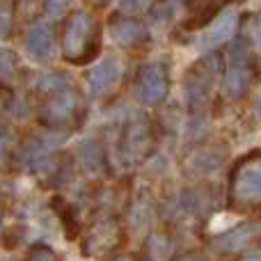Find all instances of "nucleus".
<instances>
[{
	"instance_id": "nucleus-1",
	"label": "nucleus",
	"mask_w": 261,
	"mask_h": 261,
	"mask_svg": "<svg viewBox=\"0 0 261 261\" xmlns=\"http://www.w3.org/2000/svg\"><path fill=\"white\" fill-rule=\"evenodd\" d=\"M39 103V122L50 130H71L81 124L85 115L81 92L64 73H48L37 83Z\"/></svg>"
},
{
	"instance_id": "nucleus-2",
	"label": "nucleus",
	"mask_w": 261,
	"mask_h": 261,
	"mask_svg": "<svg viewBox=\"0 0 261 261\" xmlns=\"http://www.w3.org/2000/svg\"><path fill=\"white\" fill-rule=\"evenodd\" d=\"M227 206L234 213L261 211V149L234 163L227 184Z\"/></svg>"
},
{
	"instance_id": "nucleus-3",
	"label": "nucleus",
	"mask_w": 261,
	"mask_h": 261,
	"mask_svg": "<svg viewBox=\"0 0 261 261\" xmlns=\"http://www.w3.org/2000/svg\"><path fill=\"white\" fill-rule=\"evenodd\" d=\"M101 46V28L87 9H73L64 21L62 55L69 64H87Z\"/></svg>"
},
{
	"instance_id": "nucleus-4",
	"label": "nucleus",
	"mask_w": 261,
	"mask_h": 261,
	"mask_svg": "<svg viewBox=\"0 0 261 261\" xmlns=\"http://www.w3.org/2000/svg\"><path fill=\"white\" fill-rule=\"evenodd\" d=\"M218 73H220V58L218 55H206L188 69L184 81V92L193 113L206 108V101L211 96L213 85H216Z\"/></svg>"
},
{
	"instance_id": "nucleus-5",
	"label": "nucleus",
	"mask_w": 261,
	"mask_h": 261,
	"mask_svg": "<svg viewBox=\"0 0 261 261\" xmlns=\"http://www.w3.org/2000/svg\"><path fill=\"white\" fill-rule=\"evenodd\" d=\"M156 144L153 124L144 113H135L128 117L126 126L122 130V151L128 163H140L151 153Z\"/></svg>"
},
{
	"instance_id": "nucleus-6",
	"label": "nucleus",
	"mask_w": 261,
	"mask_h": 261,
	"mask_svg": "<svg viewBox=\"0 0 261 261\" xmlns=\"http://www.w3.org/2000/svg\"><path fill=\"white\" fill-rule=\"evenodd\" d=\"M250 85H252V62H250V53L243 48L241 41L231 46L229 62L225 69V78H222V92L229 101H239L248 94Z\"/></svg>"
},
{
	"instance_id": "nucleus-7",
	"label": "nucleus",
	"mask_w": 261,
	"mask_h": 261,
	"mask_svg": "<svg viewBox=\"0 0 261 261\" xmlns=\"http://www.w3.org/2000/svg\"><path fill=\"white\" fill-rule=\"evenodd\" d=\"M122 236H124V231L117 218H101L99 222H94L85 231V236L81 241V252L85 257H103V254H110L119 248Z\"/></svg>"
},
{
	"instance_id": "nucleus-8",
	"label": "nucleus",
	"mask_w": 261,
	"mask_h": 261,
	"mask_svg": "<svg viewBox=\"0 0 261 261\" xmlns=\"http://www.w3.org/2000/svg\"><path fill=\"white\" fill-rule=\"evenodd\" d=\"M135 90L138 96L149 106H158L165 101L170 92V71L163 62H147L140 67L135 76Z\"/></svg>"
},
{
	"instance_id": "nucleus-9",
	"label": "nucleus",
	"mask_w": 261,
	"mask_h": 261,
	"mask_svg": "<svg viewBox=\"0 0 261 261\" xmlns=\"http://www.w3.org/2000/svg\"><path fill=\"white\" fill-rule=\"evenodd\" d=\"M259 243H261V218L241 222V225L222 231V234H218L216 239L211 241V245L220 254L248 252V250H252L254 245H259Z\"/></svg>"
},
{
	"instance_id": "nucleus-10",
	"label": "nucleus",
	"mask_w": 261,
	"mask_h": 261,
	"mask_svg": "<svg viewBox=\"0 0 261 261\" xmlns=\"http://www.w3.org/2000/svg\"><path fill=\"white\" fill-rule=\"evenodd\" d=\"M110 37H113L115 44L124 46V48H133L147 41L149 32L144 28L142 21L133 16H115L110 21Z\"/></svg>"
},
{
	"instance_id": "nucleus-11",
	"label": "nucleus",
	"mask_w": 261,
	"mask_h": 261,
	"mask_svg": "<svg viewBox=\"0 0 261 261\" xmlns=\"http://www.w3.org/2000/svg\"><path fill=\"white\" fill-rule=\"evenodd\" d=\"M119 76H122V71H119L117 60L115 58L101 60V62L96 64L90 73H87V85H90V92L94 96H106L115 85H117Z\"/></svg>"
},
{
	"instance_id": "nucleus-12",
	"label": "nucleus",
	"mask_w": 261,
	"mask_h": 261,
	"mask_svg": "<svg viewBox=\"0 0 261 261\" xmlns=\"http://www.w3.org/2000/svg\"><path fill=\"white\" fill-rule=\"evenodd\" d=\"M25 46H28V53L37 60H48L53 55L55 48V35H53V28L50 23L46 21H37L30 25L25 37Z\"/></svg>"
},
{
	"instance_id": "nucleus-13",
	"label": "nucleus",
	"mask_w": 261,
	"mask_h": 261,
	"mask_svg": "<svg viewBox=\"0 0 261 261\" xmlns=\"http://www.w3.org/2000/svg\"><path fill=\"white\" fill-rule=\"evenodd\" d=\"M236 28H239V14H236V9H225V12L211 23V30L199 39V44L206 46V48L220 46V44H225V41L231 39Z\"/></svg>"
},
{
	"instance_id": "nucleus-14",
	"label": "nucleus",
	"mask_w": 261,
	"mask_h": 261,
	"mask_svg": "<svg viewBox=\"0 0 261 261\" xmlns=\"http://www.w3.org/2000/svg\"><path fill=\"white\" fill-rule=\"evenodd\" d=\"M172 252H174V243L167 234L158 231V234H151L144 243L142 250V261H170Z\"/></svg>"
},
{
	"instance_id": "nucleus-15",
	"label": "nucleus",
	"mask_w": 261,
	"mask_h": 261,
	"mask_svg": "<svg viewBox=\"0 0 261 261\" xmlns=\"http://www.w3.org/2000/svg\"><path fill=\"white\" fill-rule=\"evenodd\" d=\"M18 78H21V62L16 53L0 48V85H16Z\"/></svg>"
},
{
	"instance_id": "nucleus-16",
	"label": "nucleus",
	"mask_w": 261,
	"mask_h": 261,
	"mask_svg": "<svg viewBox=\"0 0 261 261\" xmlns=\"http://www.w3.org/2000/svg\"><path fill=\"white\" fill-rule=\"evenodd\" d=\"M81 151H83V163H85V167L92 174H99V172L103 170V149H101V144L90 140V142L83 144Z\"/></svg>"
},
{
	"instance_id": "nucleus-17",
	"label": "nucleus",
	"mask_w": 261,
	"mask_h": 261,
	"mask_svg": "<svg viewBox=\"0 0 261 261\" xmlns=\"http://www.w3.org/2000/svg\"><path fill=\"white\" fill-rule=\"evenodd\" d=\"M248 39L252 44V48L261 55V12L252 14L248 18Z\"/></svg>"
},
{
	"instance_id": "nucleus-18",
	"label": "nucleus",
	"mask_w": 261,
	"mask_h": 261,
	"mask_svg": "<svg viewBox=\"0 0 261 261\" xmlns=\"http://www.w3.org/2000/svg\"><path fill=\"white\" fill-rule=\"evenodd\" d=\"M25 261H60V257L48 245H32L25 254Z\"/></svg>"
},
{
	"instance_id": "nucleus-19",
	"label": "nucleus",
	"mask_w": 261,
	"mask_h": 261,
	"mask_svg": "<svg viewBox=\"0 0 261 261\" xmlns=\"http://www.w3.org/2000/svg\"><path fill=\"white\" fill-rule=\"evenodd\" d=\"M14 30V14H12V5L0 3V37H9Z\"/></svg>"
},
{
	"instance_id": "nucleus-20",
	"label": "nucleus",
	"mask_w": 261,
	"mask_h": 261,
	"mask_svg": "<svg viewBox=\"0 0 261 261\" xmlns=\"http://www.w3.org/2000/svg\"><path fill=\"white\" fill-rule=\"evenodd\" d=\"M7 147H9V133L5 126H0V161H3V156L7 153Z\"/></svg>"
},
{
	"instance_id": "nucleus-21",
	"label": "nucleus",
	"mask_w": 261,
	"mask_h": 261,
	"mask_svg": "<svg viewBox=\"0 0 261 261\" xmlns=\"http://www.w3.org/2000/svg\"><path fill=\"white\" fill-rule=\"evenodd\" d=\"M64 5H67V0H48L46 7H48V12L53 14V16H58V14L64 9Z\"/></svg>"
},
{
	"instance_id": "nucleus-22",
	"label": "nucleus",
	"mask_w": 261,
	"mask_h": 261,
	"mask_svg": "<svg viewBox=\"0 0 261 261\" xmlns=\"http://www.w3.org/2000/svg\"><path fill=\"white\" fill-rule=\"evenodd\" d=\"M176 261H206V259H204V254H199V252H188V254H181Z\"/></svg>"
},
{
	"instance_id": "nucleus-23",
	"label": "nucleus",
	"mask_w": 261,
	"mask_h": 261,
	"mask_svg": "<svg viewBox=\"0 0 261 261\" xmlns=\"http://www.w3.org/2000/svg\"><path fill=\"white\" fill-rule=\"evenodd\" d=\"M108 261H140L135 254H128V252H124V254H115V257H110Z\"/></svg>"
},
{
	"instance_id": "nucleus-24",
	"label": "nucleus",
	"mask_w": 261,
	"mask_h": 261,
	"mask_svg": "<svg viewBox=\"0 0 261 261\" xmlns=\"http://www.w3.org/2000/svg\"><path fill=\"white\" fill-rule=\"evenodd\" d=\"M110 0H90V5H94V7H106Z\"/></svg>"
},
{
	"instance_id": "nucleus-25",
	"label": "nucleus",
	"mask_w": 261,
	"mask_h": 261,
	"mask_svg": "<svg viewBox=\"0 0 261 261\" xmlns=\"http://www.w3.org/2000/svg\"><path fill=\"white\" fill-rule=\"evenodd\" d=\"M241 261H261V254H248V257H243Z\"/></svg>"
},
{
	"instance_id": "nucleus-26",
	"label": "nucleus",
	"mask_w": 261,
	"mask_h": 261,
	"mask_svg": "<svg viewBox=\"0 0 261 261\" xmlns=\"http://www.w3.org/2000/svg\"><path fill=\"white\" fill-rule=\"evenodd\" d=\"M259 115H261V103H259Z\"/></svg>"
}]
</instances>
